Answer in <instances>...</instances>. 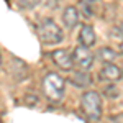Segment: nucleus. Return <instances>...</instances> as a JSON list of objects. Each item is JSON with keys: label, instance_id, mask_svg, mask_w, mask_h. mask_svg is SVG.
Here are the masks:
<instances>
[{"label": "nucleus", "instance_id": "f257e3e1", "mask_svg": "<svg viewBox=\"0 0 123 123\" xmlns=\"http://www.w3.org/2000/svg\"><path fill=\"white\" fill-rule=\"evenodd\" d=\"M64 92H66V82L59 74L49 72L44 76V79H43V94L49 102L59 104L64 97Z\"/></svg>", "mask_w": 123, "mask_h": 123}, {"label": "nucleus", "instance_id": "f03ea898", "mask_svg": "<svg viewBox=\"0 0 123 123\" xmlns=\"http://www.w3.org/2000/svg\"><path fill=\"white\" fill-rule=\"evenodd\" d=\"M80 108L87 120L90 122H98L102 118V98L100 94L95 90H89L82 95L80 98Z\"/></svg>", "mask_w": 123, "mask_h": 123}, {"label": "nucleus", "instance_id": "7ed1b4c3", "mask_svg": "<svg viewBox=\"0 0 123 123\" xmlns=\"http://www.w3.org/2000/svg\"><path fill=\"white\" fill-rule=\"evenodd\" d=\"M38 38L44 44H57L64 39V33L54 20L44 18L38 25Z\"/></svg>", "mask_w": 123, "mask_h": 123}, {"label": "nucleus", "instance_id": "20e7f679", "mask_svg": "<svg viewBox=\"0 0 123 123\" xmlns=\"http://www.w3.org/2000/svg\"><path fill=\"white\" fill-rule=\"evenodd\" d=\"M72 61H74V66L85 71V69H90L94 66V54L89 51V48L79 46L72 53Z\"/></svg>", "mask_w": 123, "mask_h": 123}, {"label": "nucleus", "instance_id": "39448f33", "mask_svg": "<svg viewBox=\"0 0 123 123\" xmlns=\"http://www.w3.org/2000/svg\"><path fill=\"white\" fill-rule=\"evenodd\" d=\"M51 59L62 71H72V67H74L72 54L69 51H66V49H56V51H53L51 53Z\"/></svg>", "mask_w": 123, "mask_h": 123}, {"label": "nucleus", "instance_id": "423d86ee", "mask_svg": "<svg viewBox=\"0 0 123 123\" xmlns=\"http://www.w3.org/2000/svg\"><path fill=\"white\" fill-rule=\"evenodd\" d=\"M123 76L122 69L113 64V62H105L104 67L100 69V77L104 80H108V82H115V80H120Z\"/></svg>", "mask_w": 123, "mask_h": 123}, {"label": "nucleus", "instance_id": "0eeeda50", "mask_svg": "<svg viewBox=\"0 0 123 123\" xmlns=\"http://www.w3.org/2000/svg\"><path fill=\"white\" fill-rule=\"evenodd\" d=\"M97 41V36H95V30L90 26V25H84L80 31H79V43L80 46L84 48H92Z\"/></svg>", "mask_w": 123, "mask_h": 123}, {"label": "nucleus", "instance_id": "6e6552de", "mask_svg": "<svg viewBox=\"0 0 123 123\" xmlns=\"http://www.w3.org/2000/svg\"><path fill=\"white\" fill-rule=\"evenodd\" d=\"M62 21L67 30L76 28L79 23V13H77L76 7H66V10L62 12Z\"/></svg>", "mask_w": 123, "mask_h": 123}, {"label": "nucleus", "instance_id": "1a4fd4ad", "mask_svg": "<svg viewBox=\"0 0 123 123\" xmlns=\"http://www.w3.org/2000/svg\"><path fill=\"white\" fill-rule=\"evenodd\" d=\"M115 56H117L115 51H112L110 48H100V51H98V57H100V61H104V62L113 61Z\"/></svg>", "mask_w": 123, "mask_h": 123}, {"label": "nucleus", "instance_id": "9d476101", "mask_svg": "<svg viewBox=\"0 0 123 123\" xmlns=\"http://www.w3.org/2000/svg\"><path fill=\"white\" fill-rule=\"evenodd\" d=\"M39 3H41V0H23V7L25 8H35V7H38Z\"/></svg>", "mask_w": 123, "mask_h": 123}, {"label": "nucleus", "instance_id": "9b49d317", "mask_svg": "<svg viewBox=\"0 0 123 123\" xmlns=\"http://www.w3.org/2000/svg\"><path fill=\"white\" fill-rule=\"evenodd\" d=\"M107 123H123V113H117V115H112L108 118Z\"/></svg>", "mask_w": 123, "mask_h": 123}, {"label": "nucleus", "instance_id": "f8f14e48", "mask_svg": "<svg viewBox=\"0 0 123 123\" xmlns=\"http://www.w3.org/2000/svg\"><path fill=\"white\" fill-rule=\"evenodd\" d=\"M120 51L123 53V41H122V44H120Z\"/></svg>", "mask_w": 123, "mask_h": 123}, {"label": "nucleus", "instance_id": "ddd939ff", "mask_svg": "<svg viewBox=\"0 0 123 123\" xmlns=\"http://www.w3.org/2000/svg\"><path fill=\"white\" fill-rule=\"evenodd\" d=\"M84 2H97V0H84Z\"/></svg>", "mask_w": 123, "mask_h": 123}, {"label": "nucleus", "instance_id": "4468645a", "mask_svg": "<svg viewBox=\"0 0 123 123\" xmlns=\"http://www.w3.org/2000/svg\"><path fill=\"white\" fill-rule=\"evenodd\" d=\"M0 64H2V56H0Z\"/></svg>", "mask_w": 123, "mask_h": 123}]
</instances>
